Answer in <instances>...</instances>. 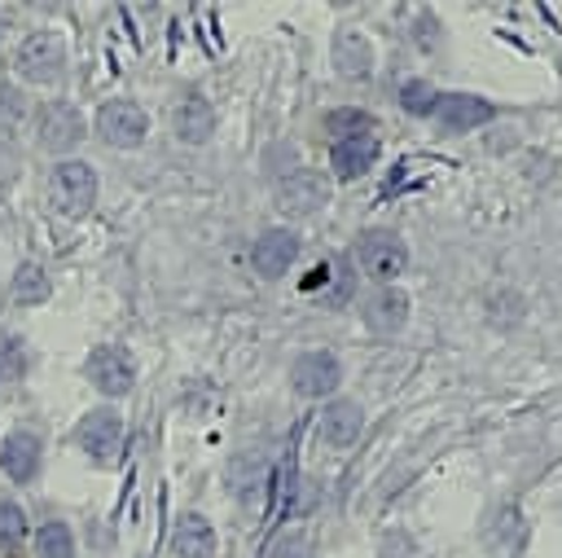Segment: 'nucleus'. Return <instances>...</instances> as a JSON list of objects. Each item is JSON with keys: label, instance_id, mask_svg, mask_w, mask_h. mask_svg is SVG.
Listing matches in <instances>:
<instances>
[{"label": "nucleus", "instance_id": "7", "mask_svg": "<svg viewBox=\"0 0 562 558\" xmlns=\"http://www.w3.org/2000/svg\"><path fill=\"white\" fill-rule=\"evenodd\" d=\"M35 141L44 149H53V154L75 149L83 141V114L70 101H44L40 105V119H35Z\"/></svg>", "mask_w": 562, "mask_h": 558}, {"label": "nucleus", "instance_id": "26", "mask_svg": "<svg viewBox=\"0 0 562 558\" xmlns=\"http://www.w3.org/2000/svg\"><path fill=\"white\" fill-rule=\"evenodd\" d=\"M263 558H312V540L303 532H277L263 549Z\"/></svg>", "mask_w": 562, "mask_h": 558}, {"label": "nucleus", "instance_id": "12", "mask_svg": "<svg viewBox=\"0 0 562 558\" xmlns=\"http://www.w3.org/2000/svg\"><path fill=\"white\" fill-rule=\"evenodd\" d=\"M483 545L492 549V558H518L527 545V523L514 505H496L483 518Z\"/></svg>", "mask_w": 562, "mask_h": 558}, {"label": "nucleus", "instance_id": "20", "mask_svg": "<svg viewBox=\"0 0 562 558\" xmlns=\"http://www.w3.org/2000/svg\"><path fill=\"white\" fill-rule=\"evenodd\" d=\"M44 299H48V277H44V268H40V264H22V268L13 272V281H9V303L35 308V303H44Z\"/></svg>", "mask_w": 562, "mask_h": 558}, {"label": "nucleus", "instance_id": "11", "mask_svg": "<svg viewBox=\"0 0 562 558\" xmlns=\"http://www.w3.org/2000/svg\"><path fill=\"white\" fill-rule=\"evenodd\" d=\"M329 57H334V70H338L342 79L364 83V79L373 75V44H369V35L356 31V26H338V31H334Z\"/></svg>", "mask_w": 562, "mask_h": 558}, {"label": "nucleus", "instance_id": "3", "mask_svg": "<svg viewBox=\"0 0 562 558\" xmlns=\"http://www.w3.org/2000/svg\"><path fill=\"white\" fill-rule=\"evenodd\" d=\"M48 198L57 202V211L83 215L92 207V198H97V171L88 163H79V158H61L53 167V176H48Z\"/></svg>", "mask_w": 562, "mask_h": 558}, {"label": "nucleus", "instance_id": "14", "mask_svg": "<svg viewBox=\"0 0 562 558\" xmlns=\"http://www.w3.org/2000/svg\"><path fill=\"white\" fill-rule=\"evenodd\" d=\"M496 110L492 101L474 97V92H439V105H435V119L448 127V132H470L479 123H487Z\"/></svg>", "mask_w": 562, "mask_h": 558}, {"label": "nucleus", "instance_id": "4", "mask_svg": "<svg viewBox=\"0 0 562 558\" xmlns=\"http://www.w3.org/2000/svg\"><path fill=\"white\" fill-rule=\"evenodd\" d=\"M325 202H329V180L312 167H294L277 180V211L281 215L303 220V215H316Z\"/></svg>", "mask_w": 562, "mask_h": 558}, {"label": "nucleus", "instance_id": "10", "mask_svg": "<svg viewBox=\"0 0 562 558\" xmlns=\"http://www.w3.org/2000/svg\"><path fill=\"white\" fill-rule=\"evenodd\" d=\"M294 259H299V233L294 228H263L255 237V246H250V264L268 281L285 277L294 268Z\"/></svg>", "mask_w": 562, "mask_h": 558}, {"label": "nucleus", "instance_id": "6", "mask_svg": "<svg viewBox=\"0 0 562 558\" xmlns=\"http://www.w3.org/2000/svg\"><path fill=\"white\" fill-rule=\"evenodd\" d=\"M83 373H88V382H92L101 395H127V391L136 387V365H132V356H127L119 343H101V347L88 356Z\"/></svg>", "mask_w": 562, "mask_h": 558}, {"label": "nucleus", "instance_id": "13", "mask_svg": "<svg viewBox=\"0 0 562 558\" xmlns=\"http://www.w3.org/2000/svg\"><path fill=\"white\" fill-rule=\"evenodd\" d=\"M408 294L400 286H378L369 299H364V325L373 334H400L408 325Z\"/></svg>", "mask_w": 562, "mask_h": 558}, {"label": "nucleus", "instance_id": "25", "mask_svg": "<svg viewBox=\"0 0 562 558\" xmlns=\"http://www.w3.org/2000/svg\"><path fill=\"white\" fill-rule=\"evenodd\" d=\"M26 540V514L13 501H0V549H18Z\"/></svg>", "mask_w": 562, "mask_h": 558}, {"label": "nucleus", "instance_id": "2", "mask_svg": "<svg viewBox=\"0 0 562 558\" xmlns=\"http://www.w3.org/2000/svg\"><path fill=\"white\" fill-rule=\"evenodd\" d=\"M13 70L26 83H57L66 75V44L57 31H31L13 48Z\"/></svg>", "mask_w": 562, "mask_h": 558}, {"label": "nucleus", "instance_id": "19", "mask_svg": "<svg viewBox=\"0 0 562 558\" xmlns=\"http://www.w3.org/2000/svg\"><path fill=\"white\" fill-rule=\"evenodd\" d=\"M171 545H176L180 558H215V527L202 514H180L176 532H171Z\"/></svg>", "mask_w": 562, "mask_h": 558}, {"label": "nucleus", "instance_id": "16", "mask_svg": "<svg viewBox=\"0 0 562 558\" xmlns=\"http://www.w3.org/2000/svg\"><path fill=\"white\" fill-rule=\"evenodd\" d=\"M0 470L13 479V483H31L35 470H40V439L31 431H13L0 439Z\"/></svg>", "mask_w": 562, "mask_h": 558}, {"label": "nucleus", "instance_id": "23", "mask_svg": "<svg viewBox=\"0 0 562 558\" xmlns=\"http://www.w3.org/2000/svg\"><path fill=\"white\" fill-rule=\"evenodd\" d=\"M26 365H31V356H26V343H22L18 334H0V378L18 382V378L26 373Z\"/></svg>", "mask_w": 562, "mask_h": 558}, {"label": "nucleus", "instance_id": "21", "mask_svg": "<svg viewBox=\"0 0 562 558\" xmlns=\"http://www.w3.org/2000/svg\"><path fill=\"white\" fill-rule=\"evenodd\" d=\"M325 132L334 141H347V136H369L373 132V114L369 110H356V105H338L325 114Z\"/></svg>", "mask_w": 562, "mask_h": 558}, {"label": "nucleus", "instance_id": "24", "mask_svg": "<svg viewBox=\"0 0 562 558\" xmlns=\"http://www.w3.org/2000/svg\"><path fill=\"white\" fill-rule=\"evenodd\" d=\"M400 105H404L408 114H435V105H439V92H435L426 79H408V83L400 88Z\"/></svg>", "mask_w": 562, "mask_h": 558}, {"label": "nucleus", "instance_id": "8", "mask_svg": "<svg viewBox=\"0 0 562 558\" xmlns=\"http://www.w3.org/2000/svg\"><path fill=\"white\" fill-rule=\"evenodd\" d=\"M342 382V365L334 351H303L294 365H290V387L307 400H321V395H334Z\"/></svg>", "mask_w": 562, "mask_h": 558}, {"label": "nucleus", "instance_id": "9", "mask_svg": "<svg viewBox=\"0 0 562 558\" xmlns=\"http://www.w3.org/2000/svg\"><path fill=\"white\" fill-rule=\"evenodd\" d=\"M75 439L79 448L92 457V461H114L119 448H123V417L114 409H92L83 413V422L75 426Z\"/></svg>", "mask_w": 562, "mask_h": 558}, {"label": "nucleus", "instance_id": "5", "mask_svg": "<svg viewBox=\"0 0 562 558\" xmlns=\"http://www.w3.org/2000/svg\"><path fill=\"white\" fill-rule=\"evenodd\" d=\"M97 136H101L105 145H114V149H136V145L149 136V114H145L136 101H127V97L105 101V105L97 110Z\"/></svg>", "mask_w": 562, "mask_h": 558}, {"label": "nucleus", "instance_id": "22", "mask_svg": "<svg viewBox=\"0 0 562 558\" xmlns=\"http://www.w3.org/2000/svg\"><path fill=\"white\" fill-rule=\"evenodd\" d=\"M35 554L40 558H75V536L66 523H44L35 532Z\"/></svg>", "mask_w": 562, "mask_h": 558}, {"label": "nucleus", "instance_id": "27", "mask_svg": "<svg viewBox=\"0 0 562 558\" xmlns=\"http://www.w3.org/2000/svg\"><path fill=\"white\" fill-rule=\"evenodd\" d=\"M0 35H4V18H0Z\"/></svg>", "mask_w": 562, "mask_h": 558}, {"label": "nucleus", "instance_id": "15", "mask_svg": "<svg viewBox=\"0 0 562 558\" xmlns=\"http://www.w3.org/2000/svg\"><path fill=\"white\" fill-rule=\"evenodd\" d=\"M360 431H364V409L356 400L325 404V413H321V439L329 448H351L360 439Z\"/></svg>", "mask_w": 562, "mask_h": 558}, {"label": "nucleus", "instance_id": "18", "mask_svg": "<svg viewBox=\"0 0 562 558\" xmlns=\"http://www.w3.org/2000/svg\"><path fill=\"white\" fill-rule=\"evenodd\" d=\"M373 163H378V141L373 136H347V141H334V149H329V167H334L338 180H356Z\"/></svg>", "mask_w": 562, "mask_h": 558}, {"label": "nucleus", "instance_id": "17", "mask_svg": "<svg viewBox=\"0 0 562 558\" xmlns=\"http://www.w3.org/2000/svg\"><path fill=\"white\" fill-rule=\"evenodd\" d=\"M171 127H176V136H180L184 145L211 141V132H215V110H211V101H206V97H184V101L171 110Z\"/></svg>", "mask_w": 562, "mask_h": 558}, {"label": "nucleus", "instance_id": "1", "mask_svg": "<svg viewBox=\"0 0 562 558\" xmlns=\"http://www.w3.org/2000/svg\"><path fill=\"white\" fill-rule=\"evenodd\" d=\"M356 268L369 277V281H382V286H391L404 268H408V246H404V237L400 233H391V228H364L360 237H356Z\"/></svg>", "mask_w": 562, "mask_h": 558}]
</instances>
